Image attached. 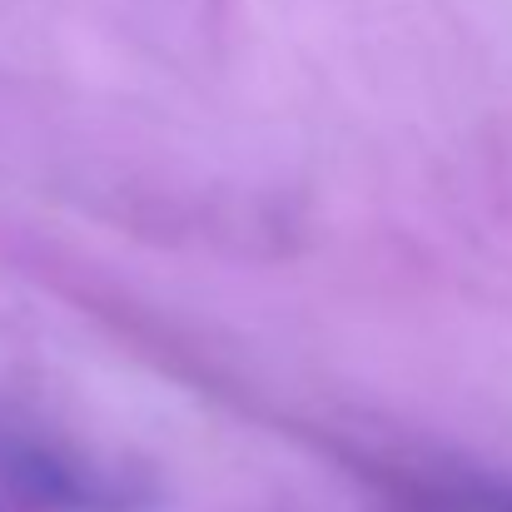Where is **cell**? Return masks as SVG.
<instances>
[]
</instances>
